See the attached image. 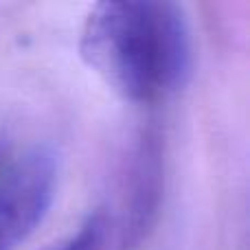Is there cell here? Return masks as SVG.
<instances>
[{
  "label": "cell",
  "mask_w": 250,
  "mask_h": 250,
  "mask_svg": "<svg viewBox=\"0 0 250 250\" xmlns=\"http://www.w3.org/2000/svg\"><path fill=\"white\" fill-rule=\"evenodd\" d=\"M57 156L35 147L0 176V250H16L42 222L55 198Z\"/></svg>",
  "instance_id": "7a4b0ae2"
},
{
  "label": "cell",
  "mask_w": 250,
  "mask_h": 250,
  "mask_svg": "<svg viewBox=\"0 0 250 250\" xmlns=\"http://www.w3.org/2000/svg\"><path fill=\"white\" fill-rule=\"evenodd\" d=\"M83 62L129 104L178 92L193 70V35L176 2H99L82 29Z\"/></svg>",
  "instance_id": "6da1fadb"
},
{
  "label": "cell",
  "mask_w": 250,
  "mask_h": 250,
  "mask_svg": "<svg viewBox=\"0 0 250 250\" xmlns=\"http://www.w3.org/2000/svg\"><path fill=\"white\" fill-rule=\"evenodd\" d=\"M110 233V220L105 211H95L86 217L82 226L75 230L70 237L62 239L60 244L46 248V250H105Z\"/></svg>",
  "instance_id": "277c9868"
},
{
  "label": "cell",
  "mask_w": 250,
  "mask_h": 250,
  "mask_svg": "<svg viewBox=\"0 0 250 250\" xmlns=\"http://www.w3.org/2000/svg\"><path fill=\"white\" fill-rule=\"evenodd\" d=\"M0 160H2V145H0Z\"/></svg>",
  "instance_id": "5b68a950"
},
{
  "label": "cell",
  "mask_w": 250,
  "mask_h": 250,
  "mask_svg": "<svg viewBox=\"0 0 250 250\" xmlns=\"http://www.w3.org/2000/svg\"><path fill=\"white\" fill-rule=\"evenodd\" d=\"M165 195V138L147 125L134 138L123 176V217L119 250H138L160 217Z\"/></svg>",
  "instance_id": "3957f363"
}]
</instances>
